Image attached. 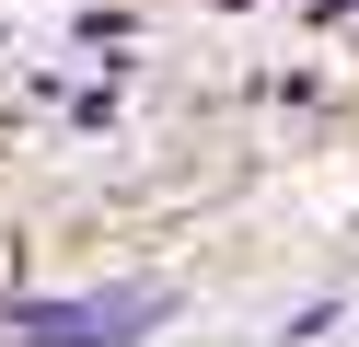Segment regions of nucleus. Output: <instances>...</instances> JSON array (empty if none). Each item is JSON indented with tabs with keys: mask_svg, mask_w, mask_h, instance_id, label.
<instances>
[{
	"mask_svg": "<svg viewBox=\"0 0 359 347\" xmlns=\"http://www.w3.org/2000/svg\"><path fill=\"white\" fill-rule=\"evenodd\" d=\"M140 324H163V290H104V301H58V313H24L12 347H128Z\"/></svg>",
	"mask_w": 359,
	"mask_h": 347,
	"instance_id": "obj_1",
	"label": "nucleus"
}]
</instances>
